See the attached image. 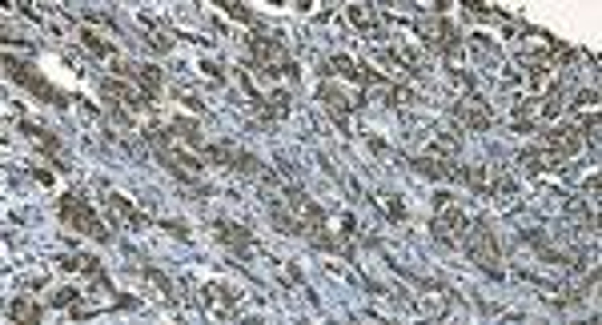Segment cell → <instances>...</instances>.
I'll use <instances>...</instances> for the list:
<instances>
[{
	"label": "cell",
	"mask_w": 602,
	"mask_h": 325,
	"mask_svg": "<svg viewBox=\"0 0 602 325\" xmlns=\"http://www.w3.org/2000/svg\"><path fill=\"white\" fill-rule=\"evenodd\" d=\"M458 245L466 249V257L482 269V273L502 277V249H498V237H494V225H490V217H474V221H470Z\"/></svg>",
	"instance_id": "1"
},
{
	"label": "cell",
	"mask_w": 602,
	"mask_h": 325,
	"mask_svg": "<svg viewBox=\"0 0 602 325\" xmlns=\"http://www.w3.org/2000/svg\"><path fill=\"white\" fill-rule=\"evenodd\" d=\"M249 49H253V64L249 69H257L262 77H301V69L293 64V57L285 53V44L277 41V36H249Z\"/></svg>",
	"instance_id": "2"
},
{
	"label": "cell",
	"mask_w": 602,
	"mask_h": 325,
	"mask_svg": "<svg viewBox=\"0 0 602 325\" xmlns=\"http://www.w3.org/2000/svg\"><path fill=\"white\" fill-rule=\"evenodd\" d=\"M61 221L69 229H77V234L92 237V241H109V237H113V225H105V221L92 213L89 197H85V193H77V189L61 197Z\"/></svg>",
	"instance_id": "3"
},
{
	"label": "cell",
	"mask_w": 602,
	"mask_h": 325,
	"mask_svg": "<svg viewBox=\"0 0 602 325\" xmlns=\"http://www.w3.org/2000/svg\"><path fill=\"white\" fill-rule=\"evenodd\" d=\"M5 77L8 81H16V85H24L33 92V97H41V100H49V105H72V100H81V97H72V92H61L57 85H49V81L41 77V72L33 69L29 61H16V57H5Z\"/></svg>",
	"instance_id": "4"
},
{
	"label": "cell",
	"mask_w": 602,
	"mask_h": 325,
	"mask_svg": "<svg viewBox=\"0 0 602 325\" xmlns=\"http://www.w3.org/2000/svg\"><path fill=\"white\" fill-rule=\"evenodd\" d=\"M418 36H422V44L430 53H442L450 64H458V57H462V33L454 29L446 16H422V21H418Z\"/></svg>",
	"instance_id": "5"
},
{
	"label": "cell",
	"mask_w": 602,
	"mask_h": 325,
	"mask_svg": "<svg viewBox=\"0 0 602 325\" xmlns=\"http://www.w3.org/2000/svg\"><path fill=\"white\" fill-rule=\"evenodd\" d=\"M466 225H470V217H466V209L458 206V201H442L438 206V213H434V221H430V234H434V241L438 245H458L462 241V234H466Z\"/></svg>",
	"instance_id": "6"
},
{
	"label": "cell",
	"mask_w": 602,
	"mask_h": 325,
	"mask_svg": "<svg viewBox=\"0 0 602 325\" xmlns=\"http://www.w3.org/2000/svg\"><path fill=\"white\" fill-rule=\"evenodd\" d=\"M213 237H217L221 245H225L229 253H237V257H249V253H257V245H253V234H249L245 225H237V221H229V217H217V221H213Z\"/></svg>",
	"instance_id": "7"
},
{
	"label": "cell",
	"mask_w": 602,
	"mask_h": 325,
	"mask_svg": "<svg viewBox=\"0 0 602 325\" xmlns=\"http://www.w3.org/2000/svg\"><path fill=\"white\" fill-rule=\"evenodd\" d=\"M201 301H205V310H213L217 318H237L241 290L229 285V282H209L205 290H201Z\"/></svg>",
	"instance_id": "8"
},
{
	"label": "cell",
	"mask_w": 602,
	"mask_h": 325,
	"mask_svg": "<svg viewBox=\"0 0 602 325\" xmlns=\"http://www.w3.org/2000/svg\"><path fill=\"white\" fill-rule=\"evenodd\" d=\"M113 72L117 77H125V81H137V85H145V92H161V85H165V72L157 69V64H141V61H113Z\"/></svg>",
	"instance_id": "9"
},
{
	"label": "cell",
	"mask_w": 602,
	"mask_h": 325,
	"mask_svg": "<svg viewBox=\"0 0 602 325\" xmlns=\"http://www.w3.org/2000/svg\"><path fill=\"white\" fill-rule=\"evenodd\" d=\"M410 165L418 177H430V181H466V169H462L458 161H442V157L422 153V157H414Z\"/></svg>",
	"instance_id": "10"
},
{
	"label": "cell",
	"mask_w": 602,
	"mask_h": 325,
	"mask_svg": "<svg viewBox=\"0 0 602 325\" xmlns=\"http://www.w3.org/2000/svg\"><path fill=\"white\" fill-rule=\"evenodd\" d=\"M562 161H567V157H559L546 145H530V148L518 153V169H522L526 177H539V173H546V169H562Z\"/></svg>",
	"instance_id": "11"
},
{
	"label": "cell",
	"mask_w": 602,
	"mask_h": 325,
	"mask_svg": "<svg viewBox=\"0 0 602 325\" xmlns=\"http://www.w3.org/2000/svg\"><path fill=\"white\" fill-rule=\"evenodd\" d=\"M100 97H113L120 100L125 109H133V113H149L153 109V92H145V89H129V85H120V81H100Z\"/></svg>",
	"instance_id": "12"
},
{
	"label": "cell",
	"mask_w": 602,
	"mask_h": 325,
	"mask_svg": "<svg viewBox=\"0 0 602 325\" xmlns=\"http://www.w3.org/2000/svg\"><path fill=\"white\" fill-rule=\"evenodd\" d=\"M318 100L326 105V113L333 117V125H338L341 133H349V113H354L358 100H349L338 85H321V89H318Z\"/></svg>",
	"instance_id": "13"
},
{
	"label": "cell",
	"mask_w": 602,
	"mask_h": 325,
	"mask_svg": "<svg viewBox=\"0 0 602 325\" xmlns=\"http://www.w3.org/2000/svg\"><path fill=\"white\" fill-rule=\"evenodd\" d=\"M454 120H458L462 129H470V133H486L490 125H494V117H490V109L482 105L478 97H466L454 105Z\"/></svg>",
	"instance_id": "14"
},
{
	"label": "cell",
	"mask_w": 602,
	"mask_h": 325,
	"mask_svg": "<svg viewBox=\"0 0 602 325\" xmlns=\"http://www.w3.org/2000/svg\"><path fill=\"white\" fill-rule=\"evenodd\" d=\"M582 141H587V137H582L574 125H550V129L542 133V145L554 148L559 157H574V153L582 148Z\"/></svg>",
	"instance_id": "15"
},
{
	"label": "cell",
	"mask_w": 602,
	"mask_h": 325,
	"mask_svg": "<svg viewBox=\"0 0 602 325\" xmlns=\"http://www.w3.org/2000/svg\"><path fill=\"white\" fill-rule=\"evenodd\" d=\"M165 133L173 137V141H181V145H189L193 153H205V137H201V125L193 117H173L169 125H165Z\"/></svg>",
	"instance_id": "16"
},
{
	"label": "cell",
	"mask_w": 602,
	"mask_h": 325,
	"mask_svg": "<svg viewBox=\"0 0 602 325\" xmlns=\"http://www.w3.org/2000/svg\"><path fill=\"white\" fill-rule=\"evenodd\" d=\"M349 21L369 36H386V13L377 5H349Z\"/></svg>",
	"instance_id": "17"
},
{
	"label": "cell",
	"mask_w": 602,
	"mask_h": 325,
	"mask_svg": "<svg viewBox=\"0 0 602 325\" xmlns=\"http://www.w3.org/2000/svg\"><path fill=\"white\" fill-rule=\"evenodd\" d=\"M8 318H13V321H29V325H36V321L44 318V310H41V305H33L29 297H13V305H8Z\"/></svg>",
	"instance_id": "18"
},
{
	"label": "cell",
	"mask_w": 602,
	"mask_h": 325,
	"mask_svg": "<svg viewBox=\"0 0 602 325\" xmlns=\"http://www.w3.org/2000/svg\"><path fill=\"white\" fill-rule=\"evenodd\" d=\"M77 36H81V44H85V49L92 53V57H100V61L117 57V53H113V44H109V41H105V36H100V33H92V29H81Z\"/></svg>",
	"instance_id": "19"
},
{
	"label": "cell",
	"mask_w": 602,
	"mask_h": 325,
	"mask_svg": "<svg viewBox=\"0 0 602 325\" xmlns=\"http://www.w3.org/2000/svg\"><path fill=\"white\" fill-rule=\"evenodd\" d=\"M321 72H338V77L358 81V85H361V69L349 57H341V53H338V57H330V61H321Z\"/></svg>",
	"instance_id": "20"
},
{
	"label": "cell",
	"mask_w": 602,
	"mask_h": 325,
	"mask_svg": "<svg viewBox=\"0 0 602 325\" xmlns=\"http://www.w3.org/2000/svg\"><path fill=\"white\" fill-rule=\"evenodd\" d=\"M109 206L125 213V217H129V225H133V229H145V225H149V217H145L141 209H133V206H129V201L120 197V193H109Z\"/></svg>",
	"instance_id": "21"
},
{
	"label": "cell",
	"mask_w": 602,
	"mask_h": 325,
	"mask_svg": "<svg viewBox=\"0 0 602 325\" xmlns=\"http://www.w3.org/2000/svg\"><path fill=\"white\" fill-rule=\"evenodd\" d=\"M466 185L478 193V197H486V189H490V165H470V169H466Z\"/></svg>",
	"instance_id": "22"
},
{
	"label": "cell",
	"mask_w": 602,
	"mask_h": 325,
	"mask_svg": "<svg viewBox=\"0 0 602 325\" xmlns=\"http://www.w3.org/2000/svg\"><path fill=\"white\" fill-rule=\"evenodd\" d=\"M217 5H221V8H225V13H229V16H234V21H241V24H257V16H253V13H249V8H245V5H234V0H217Z\"/></svg>",
	"instance_id": "23"
},
{
	"label": "cell",
	"mask_w": 602,
	"mask_h": 325,
	"mask_svg": "<svg viewBox=\"0 0 602 325\" xmlns=\"http://www.w3.org/2000/svg\"><path fill=\"white\" fill-rule=\"evenodd\" d=\"M567 105H574V109H595L598 105V89H578V92H574V100H567Z\"/></svg>",
	"instance_id": "24"
},
{
	"label": "cell",
	"mask_w": 602,
	"mask_h": 325,
	"mask_svg": "<svg viewBox=\"0 0 602 325\" xmlns=\"http://www.w3.org/2000/svg\"><path fill=\"white\" fill-rule=\"evenodd\" d=\"M72 301H81V290H72V285H64V290L53 293V305H72Z\"/></svg>",
	"instance_id": "25"
},
{
	"label": "cell",
	"mask_w": 602,
	"mask_h": 325,
	"mask_svg": "<svg viewBox=\"0 0 602 325\" xmlns=\"http://www.w3.org/2000/svg\"><path fill=\"white\" fill-rule=\"evenodd\" d=\"M578 133H582V137H590V145H598V113H590V117H587V125H582Z\"/></svg>",
	"instance_id": "26"
},
{
	"label": "cell",
	"mask_w": 602,
	"mask_h": 325,
	"mask_svg": "<svg viewBox=\"0 0 602 325\" xmlns=\"http://www.w3.org/2000/svg\"><path fill=\"white\" fill-rule=\"evenodd\" d=\"M161 229H169L173 237H181V241H189V225L185 221H161Z\"/></svg>",
	"instance_id": "27"
},
{
	"label": "cell",
	"mask_w": 602,
	"mask_h": 325,
	"mask_svg": "<svg viewBox=\"0 0 602 325\" xmlns=\"http://www.w3.org/2000/svg\"><path fill=\"white\" fill-rule=\"evenodd\" d=\"M386 213H390V221H406V206L397 197H386Z\"/></svg>",
	"instance_id": "28"
},
{
	"label": "cell",
	"mask_w": 602,
	"mask_h": 325,
	"mask_svg": "<svg viewBox=\"0 0 602 325\" xmlns=\"http://www.w3.org/2000/svg\"><path fill=\"white\" fill-rule=\"evenodd\" d=\"M598 189H602V181H598V173H590L587 181H582V193H587L590 201H598Z\"/></svg>",
	"instance_id": "29"
}]
</instances>
